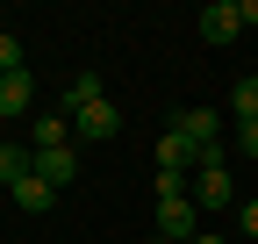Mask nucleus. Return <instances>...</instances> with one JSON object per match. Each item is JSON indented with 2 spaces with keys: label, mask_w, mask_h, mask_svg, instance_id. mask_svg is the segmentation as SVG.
I'll return each mask as SVG.
<instances>
[{
  "label": "nucleus",
  "mask_w": 258,
  "mask_h": 244,
  "mask_svg": "<svg viewBox=\"0 0 258 244\" xmlns=\"http://www.w3.org/2000/svg\"><path fill=\"white\" fill-rule=\"evenodd\" d=\"M64 122H72V137H115V130H122V115H115L108 94H101V101H86V108H72Z\"/></svg>",
  "instance_id": "6"
},
{
  "label": "nucleus",
  "mask_w": 258,
  "mask_h": 244,
  "mask_svg": "<svg viewBox=\"0 0 258 244\" xmlns=\"http://www.w3.org/2000/svg\"><path fill=\"white\" fill-rule=\"evenodd\" d=\"M86 101H101V79H93V72L64 79V115H72V108H86Z\"/></svg>",
  "instance_id": "12"
},
{
  "label": "nucleus",
  "mask_w": 258,
  "mask_h": 244,
  "mask_svg": "<svg viewBox=\"0 0 258 244\" xmlns=\"http://www.w3.org/2000/svg\"><path fill=\"white\" fill-rule=\"evenodd\" d=\"M158 172H194V144H186L179 130L158 137Z\"/></svg>",
  "instance_id": "10"
},
{
  "label": "nucleus",
  "mask_w": 258,
  "mask_h": 244,
  "mask_svg": "<svg viewBox=\"0 0 258 244\" xmlns=\"http://www.w3.org/2000/svg\"><path fill=\"white\" fill-rule=\"evenodd\" d=\"M8 194H15V208H22V216H43V208H57V187H43L36 172H29L22 187H8Z\"/></svg>",
  "instance_id": "9"
},
{
  "label": "nucleus",
  "mask_w": 258,
  "mask_h": 244,
  "mask_svg": "<svg viewBox=\"0 0 258 244\" xmlns=\"http://www.w3.org/2000/svg\"><path fill=\"white\" fill-rule=\"evenodd\" d=\"M0 79H8V72H0Z\"/></svg>",
  "instance_id": "18"
},
{
  "label": "nucleus",
  "mask_w": 258,
  "mask_h": 244,
  "mask_svg": "<svg viewBox=\"0 0 258 244\" xmlns=\"http://www.w3.org/2000/svg\"><path fill=\"white\" fill-rule=\"evenodd\" d=\"M244 237H258V201H244Z\"/></svg>",
  "instance_id": "15"
},
{
  "label": "nucleus",
  "mask_w": 258,
  "mask_h": 244,
  "mask_svg": "<svg viewBox=\"0 0 258 244\" xmlns=\"http://www.w3.org/2000/svg\"><path fill=\"white\" fill-rule=\"evenodd\" d=\"M29 108H36V86H29V72H15V79H0V122H22Z\"/></svg>",
  "instance_id": "8"
},
{
  "label": "nucleus",
  "mask_w": 258,
  "mask_h": 244,
  "mask_svg": "<svg viewBox=\"0 0 258 244\" xmlns=\"http://www.w3.org/2000/svg\"><path fill=\"white\" fill-rule=\"evenodd\" d=\"M172 130L194 144V165H222V137H230V130H222V115H215V108H179V115H172Z\"/></svg>",
  "instance_id": "1"
},
{
  "label": "nucleus",
  "mask_w": 258,
  "mask_h": 244,
  "mask_svg": "<svg viewBox=\"0 0 258 244\" xmlns=\"http://www.w3.org/2000/svg\"><path fill=\"white\" fill-rule=\"evenodd\" d=\"M36 179L64 194V187L79 179V151H72V144H50V151H36Z\"/></svg>",
  "instance_id": "5"
},
{
  "label": "nucleus",
  "mask_w": 258,
  "mask_h": 244,
  "mask_svg": "<svg viewBox=\"0 0 258 244\" xmlns=\"http://www.w3.org/2000/svg\"><path fill=\"white\" fill-rule=\"evenodd\" d=\"M201 36H208L215 50L244 36V15H237V0H208V8H201Z\"/></svg>",
  "instance_id": "4"
},
{
  "label": "nucleus",
  "mask_w": 258,
  "mask_h": 244,
  "mask_svg": "<svg viewBox=\"0 0 258 244\" xmlns=\"http://www.w3.org/2000/svg\"><path fill=\"white\" fill-rule=\"evenodd\" d=\"M158 237H165V244H194V237H201L194 194H165V201H158Z\"/></svg>",
  "instance_id": "2"
},
{
  "label": "nucleus",
  "mask_w": 258,
  "mask_h": 244,
  "mask_svg": "<svg viewBox=\"0 0 258 244\" xmlns=\"http://www.w3.org/2000/svg\"><path fill=\"white\" fill-rule=\"evenodd\" d=\"M230 144L244 151V158H258V122H237V130H230Z\"/></svg>",
  "instance_id": "14"
},
{
  "label": "nucleus",
  "mask_w": 258,
  "mask_h": 244,
  "mask_svg": "<svg viewBox=\"0 0 258 244\" xmlns=\"http://www.w3.org/2000/svg\"><path fill=\"white\" fill-rule=\"evenodd\" d=\"M0 72H8V79L29 72V65H22V36H15V29H0Z\"/></svg>",
  "instance_id": "13"
},
{
  "label": "nucleus",
  "mask_w": 258,
  "mask_h": 244,
  "mask_svg": "<svg viewBox=\"0 0 258 244\" xmlns=\"http://www.w3.org/2000/svg\"><path fill=\"white\" fill-rule=\"evenodd\" d=\"M237 15H244V29H251V22H258V0H237Z\"/></svg>",
  "instance_id": "16"
},
{
  "label": "nucleus",
  "mask_w": 258,
  "mask_h": 244,
  "mask_svg": "<svg viewBox=\"0 0 258 244\" xmlns=\"http://www.w3.org/2000/svg\"><path fill=\"white\" fill-rule=\"evenodd\" d=\"M237 187H230V165H194V208H230Z\"/></svg>",
  "instance_id": "3"
},
{
  "label": "nucleus",
  "mask_w": 258,
  "mask_h": 244,
  "mask_svg": "<svg viewBox=\"0 0 258 244\" xmlns=\"http://www.w3.org/2000/svg\"><path fill=\"white\" fill-rule=\"evenodd\" d=\"M29 172H36V144H22V137H0V187H22Z\"/></svg>",
  "instance_id": "7"
},
{
  "label": "nucleus",
  "mask_w": 258,
  "mask_h": 244,
  "mask_svg": "<svg viewBox=\"0 0 258 244\" xmlns=\"http://www.w3.org/2000/svg\"><path fill=\"white\" fill-rule=\"evenodd\" d=\"M194 244H222V237H215V230H201V237H194Z\"/></svg>",
  "instance_id": "17"
},
{
  "label": "nucleus",
  "mask_w": 258,
  "mask_h": 244,
  "mask_svg": "<svg viewBox=\"0 0 258 244\" xmlns=\"http://www.w3.org/2000/svg\"><path fill=\"white\" fill-rule=\"evenodd\" d=\"M230 115H237V122H258V72H251V79H237V94H230Z\"/></svg>",
  "instance_id": "11"
}]
</instances>
